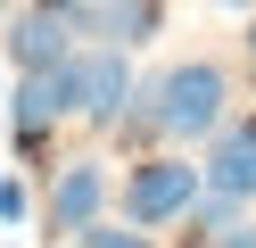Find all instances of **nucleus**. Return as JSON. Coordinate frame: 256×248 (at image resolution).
I'll return each mask as SVG.
<instances>
[{
	"instance_id": "obj_10",
	"label": "nucleus",
	"mask_w": 256,
	"mask_h": 248,
	"mask_svg": "<svg viewBox=\"0 0 256 248\" xmlns=\"http://www.w3.org/2000/svg\"><path fill=\"white\" fill-rule=\"evenodd\" d=\"M34 215V198H25V182L17 174H0V223H25Z\"/></svg>"
},
{
	"instance_id": "obj_7",
	"label": "nucleus",
	"mask_w": 256,
	"mask_h": 248,
	"mask_svg": "<svg viewBox=\"0 0 256 248\" xmlns=\"http://www.w3.org/2000/svg\"><path fill=\"white\" fill-rule=\"evenodd\" d=\"M74 50V25L50 9V0H25L17 17H8V66L17 75H34V66H58Z\"/></svg>"
},
{
	"instance_id": "obj_1",
	"label": "nucleus",
	"mask_w": 256,
	"mask_h": 248,
	"mask_svg": "<svg viewBox=\"0 0 256 248\" xmlns=\"http://www.w3.org/2000/svg\"><path fill=\"white\" fill-rule=\"evenodd\" d=\"M223 116H232V66H223V58H182V66H166V75L132 83V99H124V116L108 132L190 149V141H206Z\"/></svg>"
},
{
	"instance_id": "obj_4",
	"label": "nucleus",
	"mask_w": 256,
	"mask_h": 248,
	"mask_svg": "<svg viewBox=\"0 0 256 248\" xmlns=\"http://www.w3.org/2000/svg\"><path fill=\"white\" fill-rule=\"evenodd\" d=\"M108 198H116V182H108V157H66L50 174V190H42V231L50 240H74L83 223H100Z\"/></svg>"
},
{
	"instance_id": "obj_9",
	"label": "nucleus",
	"mask_w": 256,
	"mask_h": 248,
	"mask_svg": "<svg viewBox=\"0 0 256 248\" xmlns=\"http://www.w3.org/2000/svg\"><path fill=\"white\" fill-rule=\"evenodd\" d=\"M74 240H83V248H157L140 223H108V215H100V223H83Z\"/></svg>"
},
{
	"instance_id": "obj_5",
	"label": "nucleus",
	"mask_w": 256,
	"mask_h": 248,
	"mask_svg": "<svg viewBox=\"0 0 256 248\" xmlns=\"http://www.w3.org/2000/svg\"><path fill=\"white\" fill-rule=\"evenodd\" d=\"M198 182H206V190H223V198H240V207L256 198V116H223V124L206 132Z\"/></svg>"
},
{
	"instance_id": "obj_14",
	"label": "nucleus",
	"mask_w": 256,
	"mask_h": 248,
	"mask_svg": "<svg viewBox=\"0 0 256 248\" xmlns=\"http://www.w3.org/2000/svg\"><path fill=\"white\" fill-rule=\"evenodd\" d=\"M0 9H25V0H0Z\"/></svg>"
},
{
	"instance_id": "obj_2",
	"label": "nucleus",
	"mask_w": 256,
	"mask_h": 248,
	"mask_svg": "<svg viewBox=\"0 0 256 248\" xmlns=\"http://www.w3.org/2000/svg\"><path fill=\"white\" fill-rule=\"evenodd\" d=\"M58 83H66V116H83V124H116L124 99H132V58H124L116 42H91V50H66L58 58Z\"/></svg>"
},
{
	"instance_id": "obj_15",
	"label": "nucleus",
	"mask_w": 256,
	"mask_h": 248,
	"mask_svg": "<svg viewBox=\"0 0 256 248\" xmlns=\"http://www.w3.org/2000/svg\"><path fill=\"white\" fill-rule=\"evenodd\" d=\"M58 248H83V240H58Z\"/></svg>"
},
{
	"instance_id": "obj_3",
	"label": "nucleus",
	"mask_w": 256,
	"mask_h": 248,
	"mask_svg": "<svg viewBox=\"0 0 256 248\" xmlns=\"http://www.w3.org/2000/svg\"><path fill=\"white\" fill-rule=\"evenodd\" d=\"M198 198V165L182 157V149H149V157L124 174V190H116V207H124V223H140V231H166L174 215Z\"/></svg>"
},
{
	"instance_id": "obj_8",
	"label": "nucleus",
	"mask_w": 256,
	"mask_h": 248,
	"mask_svg": "<svg viewBox=\"0 0 256 248\" xmlns=\"http://www.w3.org/2000/svg\"><path fill=\"white\" fill-rule=\"evenodd\" d=\"M157 25H166V0H91V25L83 33L132 50V42H157Z\"/></svg>"
},
{
	"instance_id": "obj_13",
	"label": "nucleus",
	"mask_w": 256,
	"mask_h": 248,
	"mask_svg": "<svg viewBox=\"0 0 256 248\" xmlns=\"http://www.w3.org/2000/svg\"><path fill=\"white\" fill-rule=\"evenodd\" d=\"M248 58H256V25H248Z\"/></svg>"
},
{
	"instance_id": "obj_12",
	"label": "nucleus",
	"mask_w": 256,
	"mask_h": 248,
	"mask_svg": "<svg viewBox=\"0 0 256 248\" xmlns=\"http://www.w3.org/2000/svg\"><path fill=\"white\" fill-rule=\"evenodd\" d=\"M215 9H256V0H215Z\"/></svg>"
},
{
	"instance_id": "obj_6",
	"label": "nucleus",
	"mask_w": 256,
	"mask_h": 248,
	"mask_svg": "<svg viewBox=\"0 0 256 248\" xmlns=\"http://www.w3.org/2000/svg\"><path fill=\"white\" fill-rule=\"evenodd\" d=\"M66 124V83H58V66H34V75H17V91H8V132H17V149L34 157L50 132Z\"/></svg>"
},
{
	"instance_id": "obj_11",
	"label": "nucleus",
	"mask_w": 256,
	"mask_h": 248,
	"mask_svg": "<svg viewBox=\"0 0 256 248\" xmlns=\"http://www.w3.org/2000/svg\"><path fill=\"white\" fill-rule=\"evenodd\" d=\"M206 248H256V223H248V215H232V223H223Z\"/></svg>"
}]
</instances>
